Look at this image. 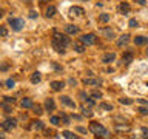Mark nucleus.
Listing matches in <instances>:
<instances>
[{"label": "nucleus", "instance_id": "f257e3e1", "mask_svg": "<svg viewBox=\"0 0 148 139\" xmlns=\"http://www.w3.org/2000/svg\"><path fill=\"white\" fill-rule=\"evenodd\" d=\"M51 45H53V48L57 51V53H63L65 48L69 45V37L65 36V34H60V32H54Z\"/></svg>", "mask_w": 148, "mask_h": 139}, {"label": "nucleus", "instance_id": "f03ea898", "mask_svg": "<svg viewBox=\"0 0 148 139\" xmlns=\"http://www.w3.org/2000/svg\"><path fill=\"white\" fill-rule=\"evenodd\" d=\"M90 130L96 134V136H100V138H106V136H108V131H106V128L103 127V125L97 124V122H91Z\"/></svg>", "mask_w": 148, "mask_h": 139}, {"label": "nucleus", "instance_id": "7ed1b4c3", "mask_svg": "<svg viewBox=\"0 0 148 139\" xmlns=\"http://www.w3.org/2000/svg\"><path fill=\"white\" fill-rule=\"evenodd\" d=\"M80 42L83 45H96L97 43V37H96V34H85V36H82L80 37Z\"/></svg>", "mask_w": 148, "mask_h": 139}, {"label": "nucleus", "instance_id": "20e7f679", "mask_svg": "<svg viewBox=\"0 0 148 139\" xmlns=\"http://www.w3.org/2000/svg\"><path fill=\"white\" fill-rule=\"evenodd\" d=\"M9 25H11V28L14 31H20L22 28H23V25H25V23H23V20L22 19H9Z\"/></svg>", "mask_w": 148, "mask_h": 139}, {"label": "nucleus", "instance_id": "39448f33", "mask_svg": "<svg viewBox=\"0 0 148 139\" xmlns=\"http://www.w3.org/2000/svg\"><path fill=\"white\" fill-rule=\"evenodd\" d=\"M16 119H5L3 124H2V128L5 130V131H11V130L16 128Z\"/></svg>", "mask_w": 148, "mask_h": 139}, {"label": "nucleus", "instance_id": "423d86ee", "mask_svg": "<svg viewBox=\"0 0 148 139\" xmlns=\"http://www.w3.org/2000/svg\"><path fill=\"white\" fill-rule=\"evenodd\" d=\"M60 100H62V104H63V105L69 107V108H76V102L71 100V97H68V96H62V97H60Z\"/></svg>", "mask_w": 148, "mask_h": 139}, {"label": "nucleus", "instance_id": "0eeeda50", "mask_svg": "<svg viewBox=\"0 0 148 139\" xmlns=\"http://www.w3.org/2000/svg\"><path fill=\"white\" fill-rule=\"evenodd\" d=\"M114 59H116V54L114 53H106V54L102 56V62H103V63H111Z\"/></svg>", "mask_w": 148, "mask_h": 139}, {"label": "nucleus", "instance_id": "6e6552de", "mask_svg": "<svg viewBox=\"0 0 148 139\" xmlns=\"http://www.w3.org/2000/svg\"><path fill=\"white\" fill-rule=\"evenodd\" d=\"M133 57H134V56H133L131 51H127V53H123V54H122V62L128 65V63H131V62H133Z\"/></svg>", "mask_w": 148, "mask_h": 139}, {"label": "nucleus", "instance_id": "1a4fd4ad", "mask_svg": "<svg viewBox=\"0 0 148 139\" xmlns=\"http://www.w3.org/2000/svg\"><path fill=\"white\" fill-rule=\"evenodd\" d=\"M134 43L136 45H147L148 43V37H143V36H136L134 37Z\"/></svg>", "mask_w": 148, "mask_h": 139}, {"label": "nucleus", "instance_id": "9d476101", "mask_svg": "<svg viewBox=\"0 0 148 139\" xmlns=\"http://www.w3.org/2000/svg\"><path fill=\"white\" fill-rule=\"evenodd\" d=\"M69 11H71L73 16H77V17H82L83 12H85V11H83V8H80V6H73Z\"/></svg>", "mask_w": 148, "mask_h": 139}, {"label": "nucleus", "instance_id": "9b49d317", "mask_svg": "<svg viewBox=\"0 0 148 139\" xmlns=\"http://www.w3.org/2000/svg\"><path fill=\"white\" fill-rule=\"evenodd\" d=\"M128 42H130V36L123 34V36H120V39L117 40V46H125V45H128Z\"/></svg>", "mask_w": 148, "mask_h": 139}, {"label": "nucleus", "instance_id": "f8f14e48", "mask_svg": "<svg viewBox=\"0 0 148 139\" xmlns=\"http://www.w3.org/2000/svg\"><path fill=\"white\" fill-rule=\"evenodd\" d=\"M43 122L42 120H34V122H31V125H29V128L31 130H43Z\"/></svg>", "mask_w": 148, "mask_h": 139}, {"label": "nucleus", "instance_id": "ddd939ff", "mask_svg": "<svg viewBox=\"0 0 148 139\" xmlns=\"http://www.w3.org/2000/svg\"><path fill=\"white\" fill-rule=\"evenodd\" d=\"M63 87H65V83H63V82H60V81H54V82H51V88H53L54 91L62 90Z\"/></svg>", "mask_w": 148, "mask_h": 139}, {"label": "nucleus", "instance_id": "4468645a", "mask_svg": "<svg viewBox=\"0 0 148 139\" xmlns=\"http://www.w3.org/2000/svg\"><path fill=\"white\" fill-rule=\"evenodd\" d=\"M83 83L85 85H100L102 81L100 79H83Z\"/></svg>", "mask_w": 148, "mask_h": 139}, {"label": "nucleus", "instance_id": "2eb2a0df", "mask_svg": "<svg viewBox=\"0 0 148 139\" xmlns=\"http://www.w3.org/2000/svg\"><path fill=\"white\" fill-rule=\"evenodd\" d=\"M65 31L68 32V34H77L79 32V28L76 25H66L65 26Z\"/></svg>", "mask_w": 148, "mask_h": 139}, {"label": "nucleus", "instance_id": "dca6fc26", "mask_svg": "<svg viewBox=\"0 0 148 139\" xmlns=\"http://www.w3.org/2000/svg\"><path fill=\"white\" fill-rule=\"evenodd\" d=\"M20 105L23 107V108H32L34 107V104H32V100L31 99H28V97H25L22 102H20Z\"/></svg>", "mask_w": 148, "mask_h": 139}, {"label": "nucleus", "instance_id": "f3484780", "mask_svg": "<svg viewBox=\"0 0 148 139\" xmlns=\"http://www.w3.org/2000/svg\"><path fill=\"white\" fill-rule=\"evenodd\" d=\"M119 11L122 12V14H128V12H130V5H128L127 2L120 3V5H119Z\"/></svg>", "mask_w": 148, "mask_h": 139}, {"label": "nucleus", "instance_id": "a211bd4d", "mask_svg": "<svg viewBox=\"0 0 148 139\" xmlns=\"http://www.w3.org/2000/svg\"><path fill=\"white\" fill-rule=\"evenodd\" d=\"M102 34L106 36V39H114V31L110 30V28H105V30H100Z\"/></svg>", "mask_w": 148, "mask_h": 139}, {"label": "nucleus", "instance_id": "6ab92c4d", "mask_svg": "<svg viewBox=\"0 0 148 139\" xmlns=\"http://www.w3.org/2000/svg\"><path fill=\"white\" fill-rule=\"evenodd\" d=\"M45 107H46V110H48V111H53V110L56 108V104H54V100H53V99H46Z\"/></svg>", "mask_w": 148, "mask_h": 139}, {"label": "nucleus", "instance_id": "aec40b11", "mask_svg": "<svg viewBox=\"0 0 148 139\" xmlns=\"http://www.w3.org/2000/svg\"><path fill=\"white\" fill-rule=\"evenodd\" d=\"M45 14H46V17H48V19L53 17L54 14H56V8H54V6H48V8H46V12H45Z\"/></svg>", "mask_w": 148, "mask_h": 139}, {"label": "nucleus", "instance_id": "412c9836", "mask_svg": "<svg viewBox=\"0 0 148 139\" xmlns=\"http://www.w3.org/2000/svg\"><path fill=\"white\" fill-rule=\"evenodd\" d=\"M108 20H110V14L103 12V14H100V16H99V22L100 23H106Z\"/></svg>", "mask_w": 148, "mask_h": 139}, {"label": "nucleus", "instance_id": "4be33fe9", "mask_svg": "<svg viewBox=\"0 0 148 139\" xmlns=\"http://www.w3.org/2000/svg\"><path fill=\"white\" fill-rule=\"evenodd\" d=\"M74 50H76L77 53H83V51H85V45L77 42V43H74Z\"/></svg>", "mask_w": 148, "mask_h": 139}, {"label": "nucleus", "instance_id": "5701e85b", "mask_svg": "<svg viewBox=\"0 0 148 139\" xmlns=\"http://www.w3.org/2000/svg\"><path fill=\"white\" fill-rule=\"evenodd\" d=\"M82 114H83V116H86V118H91V116H92V111H91L90 108H86L85 105H83V107H82Z\"/></svg>", "mask_w": 148, "mask_h": 139}, {"label": "nucleus", "instance_id": "b1692460", "mask_svg": "<svg viewBox=\"0 0 148 139\" xmlns=\"http://www.w3.org/2000/svg\"><path fill=\"white\" fill-rule=\"evenodd\" d=\"M31 82H32V83H39V82H40V73H32Z\"/></svg>", "mask_w": 148, "mask_h": 139}, {"label": "nucleus", "instance_id": "393cba45", "mask_svg": "<svg viewBox=\"0 0 148 139\" xmlns=\"http://www.w3.org/2000/svg\"><path fill=\"white\" fill-rule=\"evenodd\" d=\"M99 108H100V110H106V111H111V110H113V105H111V104H105V102H102V104L99 105Z\"/></svg>", "mask_w": 148, "mask_h": 139}, {"label": "nucleus", "instance_id": "a878e982", "mask_svg": "<svg viewBox=\"0 0 148 139\" xmlns=\"http://www.w3.org/2000/svg\"><path fill=\"white\" fill-rule=\"evenodd\" d=\"M62 134H63V136L66 138V139H79V136H76V134L71 133V131H63Z\"/></svg>", "mask_w": 148, "mask_h": 139}, {"label": "nucleus", "instance_id": "bb28decb", "mask_svg": "<svg viewBox=\"0 0 148 139\" xmlns=\"http://www.w3.org/2000/svg\"><path fill=\"white\" fill-rule=\"evenodd\" d=\"M91 97H94V99H100L102 97V93L99 90H94V91H91Z\"/></svg>", "mask_w": 148, "mask_h": 139}, {"label": "nucleus", "instance_id": "cd10ccee", "mask_svg": "<svg viewBox=\"0 0 148 139\" xmlns=\"http://www.w3.org/2000/svg\"><path fill=\"white\" fill-rule=\"evenodd\" d=\"M32 110H34L36 114H42V113H43V110H42L40 105H34V107H32Z\"/></svg>", "mask_w": 148, "mask_h": 139}, {"label": "nucleus", "instance_id": "c85d7f7f", "mask_svg": "<svg viewBox=\"0 0 148 139\" xmlns=\"http://www.w3.org/2000/svg\"><path fill=\"white\" fill-rule=\"evenodd\" d=\"M140 133H142V138L143 139H148V128L147 127H142L140 128Z\"/></svg>", "mask_w": 148, "mask_h": 139}, {"label": "nucleus", "instance_id": "c756f323", "mask_svg": "<svg viewBox=\"0 0 148 139\" xmlns=\"http://www.w3.org/2000/svg\"><path fill=\"white\" fill-rule=\"evenodd\" d=\"M120 104H125V105H130V104H133V100L131 99H127V97H122V99H119Z\"/></svg>", "mask_w": 148, "mask_h": 139}, {"label": "nucleus", "instance_id": "7c9ffc66", "mask_svg": "<svg viewBox=\"0 0 148 139\" xmlns=\"http://www.w3.org/2000/svg\"><path fill=\"white\" fill-rule=\"evenodd\" d=\"M49 120H51V124H54V125H59V122H60L62 119H60V118H57V116H53V118H51Z\"/></svg>", "mask_w": 148, "mask_h": 139}, {"label": "nucleus", "instance_id": "2f4dec72", "mask_svg": "<svg viewBox=\"0 0 148 139\" xmlns=\"http://www.w3.org/2000/svg\"><path fill=\"white\" fill-rule=\"evenodd\" d=\"M3 102H5V104H14V102H16V99H12V97L5 96V97H3Z\"/></svg>", "mask_w": 148, "mask_h": 139}, {"label": "nucleus", "instance_id": "473e14b6", "mask_svg": "<svg viewBox=\"0 0 148 139\" xmlns=\"http://www.w3.org/2000/svg\"><path fill=\"white\" fill-rule=\"evenodd\" d=\"M60 119H62V122H63V124H69V118H68L66 114H63V113H62V116H60Z\"/></svg>", "mask_w": 148, "mask_h": 139}, {"label": "nucleus", "instance_id": "72a5a7b5", "mask_svg": "<svg viewBox=\"0 0 148 139\" xmlns=\"http://www.w3.org/2000/svg\"><path fill=\"white\" fill-rule=\"evenodd\" d=\"M5 85H6L8 88H12L14 87V81H12V79H8V81L5 82Z\"/></svg>", "mask_w": 148, "mask_h": 139}, {"label": "nucleus", "instance_id": "f704fd0d", "mask_svg": "<svg viewBox=\"0 0 148 139\" xmlns=\"http://www.w3.org/2000/svg\"><path fill=\"white\" fill-rule=\"evenodd\" d=\"M0 34H2L3 37H6V36H8V31H6V26H2V28H0Z\"/></svg>", "mask_w": 148, "mask_h": 139}, {"label": "nucleus", "instance_id": "c9c22d12", "mask_svg": "<svg viewBox=\"0 0 148 139\" xmlns=\"http://www.w3.org/2000/svg\"><path fill=\"white\" fill-rule=\"evenodd\" d=\"M2 107H3L5 113H11V107H8L6 104H5V102H3V104H2Z\"/></svg>", "mask_w": 148, "mask_h": 139}, {"label": "nucleus", "instance_id": "e433bc0d", "mask_svg": "<svg viewBox=\"0 0 148 139\" xmlns=\"http://www.w3.org/2000/svg\"><path fill=\"white\" fill-rule=\"evenodd\" d=\"M137 25H139V23H137V20H136V19H131V20H130V26L136 28Z\"/></svg>", "mask_w": 148, "mask_h": 139}, {"label": "nucleus", "instance_id": "4c0bfd02", "mask_svg": "<svg viewBox=\"0 0 148 139\" xmlns=\"http://www.w3.org/2000/svg\"><path fill=\"white\" fill-rule=\"evenodd\" d=\"M85 102H86V105H88V107H94V100L90 99V97H88V99H85Z\"/></svg>", "mask_w": 148, "mask_h": 139}, {"label": "nucleus", "instance_id": "58836bf2", "mask_svg": "<svg viewBox=\"0 0 148 139\" xmlns=\"http://www.w3.org/2000/svg\"><path fill=\"white\" fill-rule=\"evenodd\" d=\"M139 113L140 114H148V108H143L142 107V108H139Z\"/></svg>", "mask_w": 148, "mask_h": 139}, {"label": "nucleus", "instance_id": "ea45409f", "mask_svg": "<svg viewBox=\"0 0 148 139\" xmlns=\"http://www.w3.org/2000/svg\"><path fill=\"white\" fill-rule=\"evenodd\" d=\"M139 102H140V104H143V105H148V100H147V99H139Z\"/></svg>", "mask_w": 148, "mask_h": 139}, {"label": "nucleus", "instance_id": "a19ab883", "mask_svg": "<svg viewBox=\"0 0 148 139\" xmlns=\"http://www.w3.org/2000/svg\"><path fill=\"white\" fill-rule=\"evenodd\" d=\"M29 17H31V19H36V17H37V14H36L34 11H31V14H29Z\"/></svg>", "mask_w": 148, "mask_h": 139}, {"label": "nucleus", "instance_id": "79ce46f5", "mask_svg": "<svg viewBox=\"0 0 148 139\" xmlns=\"http://www.w3.org/2000/svg\"><path fill=\"white\" fill-rule=\"evenodd\" d=\"M77 130H79V131H80V133H86V130H85V128H83V127H79Z\"/></svg>", "mask_w": 148, "mask_h": 139}, {"label": "nucleus", "instance_id": "37998d69", "mask_svg": "<svg viewBox=\"0 0 148 139\" xmlns=\"http://www.w3.org/2000/svg\"><path fill=\"white\" fill-rule=\"evenodd\" d=\"M6 68H8V65H6V63H3V65H2V71H5Z\"/></svg>", "mask_w": 148, "mask_h": 139}, {"label": "nucleus", "instance_id": "c03bdc74", "mask_svg": "<svg viewBox=\"0 0 148 139\" xmlns=\"http://www.w3.org/2000/svg\"><path fill=\"white\" fill-rule=\"evenodd\" d=\"M137 2L140 3V5H145V0H137Z\"/></svg>", "mask_w": 148, "mask_h": 139}, {"label": "nucleus", "instance_id": "a18cd8bd", "mask_svg": "<svg viewBox=\"0 0 148 139\" xmlns=\"http://www.w3.org/2000/svg\"><path fill=\"white\" fill-rule=\"evenodd\" d=\"M39 2H40V3H45V2H48V0H39Z\"/></svg>", "mask_w": 148, "mask_h": 139}, {"label": "nucleus", "instance_id": "49530a36", "mask_svg": "<svg viewBox=\"0 0 148 139\" xmlns=\"http://www.w3.org/2000/svg\"><path fill=\"white\" fill-rule=\"evenodd\" d=\"M147 54H148V48H147Z\"/></svg>", "mask_w": 148, "mask_h": 139}, {"label": "nucleus", "instance_id": "de8ad7c7", "mask_svg": "<svg viewBox=\"0 0 148 139\" xmlns=\"http://www.w3.org/2000/svg\"><path fill=\"white\" fill-rule=\"evenodd\" d=\"M83 2H86V0H83Z\"/></svg>", "mask_w": 148, "mask_h": 139}]
</instances>
